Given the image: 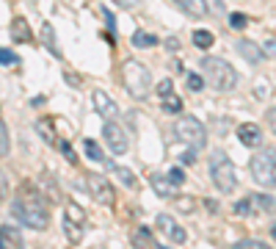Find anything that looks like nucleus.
<instances>
[{"label":"nucleus","mask_w":276,"mask_h":249,"mask_svg":"<svg viewBox=\"0 0 276 249\" xmlns=\"http://www.w3.org/2000/svg\"><path fill=\"white\" fill-rule=\"evenodd\" d=\"M11 213H14V219H19L25 227H31V230H44V227L50 224V211H47L44 199L39 197L33 183H25L19 188L14 205H11Z\"/></svg>","instance_id":"1"},{"label":"nucleus","mask_w":276,"mask_h":249,"mask_svg":"<svg viewBox=\"0 0 276 249\" xmlns=\"http://www.w3.org/2000/svg\"><path fill=\"white\" fill-rule=\"evenodd\" d=\"M202 72H205V80L215 92H232L238 86V72L224 58H215V56L202 58Z\"/></svg>","instance_id":"2"},{"label":"nucleus","mask_w":276,"mask_h":249,"mask_svg":"<svg viewBox=\"0 0 276 249\" xmlns=\"http://www.w3.org/2000/svg\"><path fill=\"white\" fill-rule=\"evenodd\" d=\"M122 80H124V89L133 94L136 100H146L149 97V89H152V75L141 61H124L122 66Z\"/></svg>","instance_id":"3"},{"label":"nucleus","mask_w":276,"mask_h":249,"mask_svg":"<svg viewBox=\"0 0 276 249\" xmlns=\"http://www.w3.org/2000/svg\"><path fill=\"white\" fill-rule=\"evenodd\" d=\"M248 169H252V177L257 180V186L273 188L276 186V150L273 147L257 150L254 158L248 161Z\"/></svg>","instance_id":"4"},{"label":"nucleus","mask_w":276,"mask_h":249,"mask_svg":"<svg viewBox=\"0 0 276 249\" xmlns=\"http://www.w3.org/2000/svg\"><path fill=\"white\" fill-rule=\"evenodd\" d=\"M210 180L213 186L218 188L221 194H232L235 186H238V177H235V166L227 152H213L210 155Z\"/></svg>","instance_id":"5"},{"label":"nucleus","mask_w":276,"mask_h":249,"mask_svg":"<svg viewBox=\"0 0 276 249\" xmlns=\"http://www.w3.org/2000/svg\"><path fill=\"white\" fill-rule=\"evenodd\" d=\"M174 136H177L188 150L202 152L207 147V127L193 117H180L177 125H174Z\"/></svg>","instance_id":"6"},{"label":"nucleus","mask_w":276,"mask_h":249,"mask_svg":"<svg viewBox=\"0 0 276 249\" xmlns=\"http://www.w3.org/2000/svg\"><path fill=\"white\" fill-rule=\"evenodd\" d=\"M80 186H83L86 191H89V194H91L94 199H97L99 205H113V199H116V194H113L111 180L103 177V174H94V172H89L83 180H80Z\"/></svg>","instance_id":"7"},{"label":"nucleus","mask_w":276,"mask_h":249,"mask_svg":"<svg viewBox=\"0 0 276 249\" xmlns=\"http://www.w3.org/2000/svg\"><path fill=\"white\" fill-rule=\"evenodd\" d=\"M103 136H105L108 150H111L113 155H124V152L130 150V144H127V133L113 122V119H108V122L103 125Z\"/></svg>","instance_id":"8"},{"label":"nucleus","mask_w":276,"mask_h":249,"mask_svg":"<svg viewBox=\"0 0 276 249\" xmlns=\"http://www.w3.org/2000/svg\"><path fill=\"white\" fill-rule=\"evenodd\" d=\"M155 227H158L160 233L166 235V238L169 241H177V244H185V230L183 227L177 224V221H174L169 213H160L158 219H155Z\"/></svg>","instance_id":"9"},{"label":"nucleus","mask_w":276,"mask_h":249,"mask_svg":"<svg viewBox=\"0 0 276 249\" xmlns=\"http://www.w3.org/2000/svg\"><path fill=\"white\" fill-rule=\"evenodd\" d=\"M91 103H94V111H97L103 119H116V117H119V105L113 103V100L108 97L103 89L91 92Z\"/></svg>","instance_id":"10"},{"label":"nucleus","mask_w":276,"mask_h":249,"mask_svg":"<svg viewBox=\"0 0 276 249\" xmlns=\"http://www.w3.org/2000/svg\"><path fill=\"white\" fill-rule=\"evenodd\" d=\"M238 139H240V144H243V147H257L262 141V130L257 125H252V122H243L238 127Z\"/></svg>","instance_id":"11"},{"label":"nucleus","mask_w":276,"mask_h":249,"mask_svg":"<svg viewBox=\"0 0 276 249\" xmlns=\"http://www.w3.org/2000/svg\"><path fill=\"white\" fill-rule=\"evenodd\" d=\"M0 249H25L22 233L14 227H0Z\"/></svg>","instance_id":"12"},{"label":"nucleus","mask_w":276,"mask_h":249,"mask_svg":"<svg viewBox=\"0 0 276 249\" xmlns=\"http://www.w3.org/2000/svg\"><path fill=\"white\" fill-rule=\"evenodd\" d=\"M238 50H240V56H243L248 64H260L262 58H265L262 47H257L254 42H248V39H240V42H238Z\"/></svg>","instance_id":"13"},{"label":"nucleus","mask_w":276,"mask_h":249,"mask_svg":"<svg viewBox=\"0 0 276 249\" xmlns=\"http://www.w3.org/2000/svg\"><path fill=\"white\" fill-rule=\"evenodd\" d=\"M11 39L14 42H33V33H31V28H28V22H25L22 17H17L14 22H11Z\"/></svg>","instance_id":"14"},{"label":"nucleus","mask_w":276,"mask_h":249,"mask_svg":"<svg viewBox=\"0 0 276 249\" xmlns=\"http://www.w3.org/2000/svg\"><path fill=\"white\" fill-rule=\"evenodd\" d=\"M174 3L191 17H205L207 14V0H174Z\"/></svg>","instance_id":"15"},{"label":"nucleus","mask_w":276,"mask_h":249,"mask_svg":"<svg viewBox=\"0 0 276 249\" xmlns=\"http://www.w3.org/2000/svg\"><path fill=\"white\" fill-rule=\"evenodd\" d=\"M64 219L72 221V224L86 227V211H83V208H80L78 202H66V208H64Z\"/></svg>","instance_id":"16"},{"label":"nucleus","mask_w":276,"mask_h":249,"mask_svg":"<svg viewBox=\"0 0 276 249\" xmlns=\"http://www.w3.org/2000/svg\"><path fill=\"white\" fill-rule=\"evenodd\" d=\"M133 246L136 249H152L155 246V238H152L149 227H138V230L133 233Z\"/></svg>","instance_id":"17"},{"label":"nucleus","mask_w":276,"mask_h":249,"mask_svg":"<svg viewBox=\"0 0 276 249\" xmlns=\"http://www.w3.org/2000/svg\"><path fill=\"white\" fill-rule=\"evenodd\" d=\"M152 188L160 197H174V183L169 177H163V174H152Z\"/></svg>","instance_id":"18"},{"label":"nucleus","mask_w":276,"mask_h":249,"mask_svg":"<svg viewBox=\"0 0 276 249\" xmlns=\"http://www.w3.org/2000/svg\"><path fill=\"white\" fill-rule=\"evenodd\" d=\"M108 166H111L113 174H116V177L122 180L127 188H138V177H136V174H133L130 169H127V166H119V164H108Z\"/></svg>","instance_id":"19"},{"label":"nucleus","mask_w":276,"mask_h":249,"mask_svg":"<svg viewBox=\"0 0 276 249\" xmlns=\"http://www.w3.org/2000/svg\"><path fill=\"white\" fill-rule=\"evenodd\" d=\"M42 39H44V44H47V50L53 53V56H61V50H58V42H56V31H53V25L50 22H44V28H42Z\"/></svg>","instance_id":"20"},{"label":"nucleus","mask_w":276,"mask_h":249,"mask_svg":"<svg viewBox=\"0 0 276 249\" xmlns=\"http://www.w3.org/2000/svg\"><path fill=\"white\" fill-rule=\"evenodd\" d=\"M155 44H158V36H155V33H149V31L133 33V47H141V50H144V47H155Z\"/></svg>","instance_id":"21"},{"label":"nucleus","mask_w":276,"mask_h":249,"mask_svg":"<svg viewBox=\"0 0 276 249\" xmlns=\"http://www.w3.org/2000/svg\"><path fill=\"white\" fill-rule=\"evenodd\" d=\"M213 42H215V39H213L210 31H193V44L202 47V50H210Z\"/></svg>","instance_id":"22"},{"label":"nucleus","mask_w":276,"mask_h":249,"mask_svg":"<svg viewBox=\"0 0 276 249\" xmlns=\"http://www.w3.org/2000/svg\"><path fill=\"white\" fill-rule=\"evenodd\" d=\"M252 199L260 205L262 213H276V199L273 197H268V194H257V197H252Z\"/></svg>","instance_id":"23"},{"label":"nucleus","mask_w":276,"mask_h":249,"mask_svg":"<svg viewBox=\"0 0 276 249\" xmlns=\"http://www.w3.org/2000/svg\"><path fill=\"white\" fill-rule=\"evenodd\" d=\"M174 205H177V211H180V213H193V208H196V199L177 194V197H174Z\"/></svg>","instance_id":"24"},{"label":"nucleus","mask_w":276,"mask_h":249,"mask_svg":"<svg viewBox=\"0 0 276 249\" xmlns=\"http://www.w3.org/2000/svg\"><path fill=\"white\" fill-rule=\"evenodd\" d=\"M83 147H86V155H89L91 161H105V152L99 150V144H97L94 139H86Z\"/></svg>","instance_id":"25"},{"label":"nucleus","mask_w":276,"mask_h":249,"mask_svg":"<svg viewBox=\"0 0 276 249\" xmlns=\"http://www.w3.org/2000/svg\"><path fill=\"white\" fill-rule=\"evenodd\" d=\"M36 133L47 139V144H58V139H56V133H53V125L50 122H42V119H39V122H36Z\"/></svg>","instance_id":"26"},{"label":"nucleus","mask_w":276,"mask_h":249,"mask_svg":"<svg viewBox=\"0 0 276 249\" xmlns=\"http://www.w3.org/2000/svg\"><path fill=\"white\" fill-rule=\"evenodd\" d=\"M155 92H158V97L160 100H166V97H171L174 94V80L171 78H166V80H160L158 86H155Z\"/></svg>","instance_id":"27"},{"label":"nucleus","mask_w":276,"mask_h":249,"mask_svg":"<svg viewBox=\"0 0 276 249\" xmlns=\"http://www.w3.org/2000/svg\"><path fill=\"white\" fill-rule=\"evenodd\" d=\"M163 111H166V114H180V111H183V100H180L177 94L166 97V100H163Z\"/></svg>","instance_id":"28"},{"label":"nucleus","mask_w":276,"mask_h":249,"mask_svg":"<svg viewBox=\"0 0 276 249\" xmlns=\"http://www.w3.org/2000/svg\"><path fill=\"white\" fill-rule=\"evenodd\" d=\"M9 150H11V144H9V127H6L3 119H0V158L9 155Z\"/></svg>","instance_id":"29"},{"label":"nucleus","mask_w":276,"mask_h":249,"mask_svg":"<svg viewBox=\"0 0 276 249\" xmlns=\"http://www.w3.org/2000/svg\"><path fill=\"white\" fill-rule=\"evenodd\" d=\"M185 83H188V89H191V92H202V86H205V78H202L199 72H188Z\"/></svg>","instance_id":"30"},{"label":"nucleus","mask_w":276,"mask_h":249,"mask_svg":"<svg viewBox=\"0 0 276 249\" xmlns=\"http://www.w3.org/2000/svg\"><path fill=\"white\" fill-rule=\"evenodd\" d=\"M17 61H19L17 53H11V50H6V47H0V64H3V66H11V64H17Z\"/></svg>","instance_id":"31"},{"label":"nucleus","mask_w":276,"mask_h":249,"mask_svg":"<svg viewBox=\"0 0 276 249\" xmlns=\"http://www.w3.org/2000/svg\"><path fill=\"white\" fill-rule=\"evenodd\" d=\"M254 94H257V97L260 100H265L268 97V94H271V83H268V80H257V83H254Z\"/></svg>","instance_id":"32"},{"label":"nucleus","mask_w":276,"mask_h":249,"mask_svg":"<svg viewBox=\"0 0 276 249\" xmlns=\"http://www.w3.org/2000/svg\"><path fill=\"white\" fill-rule=\"evenodd\" d=\"M252 202L254 199H238V202H235V213H238V216H248V213H252Z\"/></svg>","instance_id":"33"},{"label":"nucleus","mask_w":276,"mask_h":249,"mask_svg":"<svg viewBox=\"0 0 276 249\" xmlns=\"http://www.w3.org/2000/svg\"><path fill=\"white\" fill-rule=\"evenodd\" d=\"M262 53H265V56H276V36H273V33H268V36H265V42H262Z\"/></svg>","instance_id":"34"},{"label":"nucleus","mask_w":276,"mask_h":249,"mask_svg":"<svg viewBox=\"0 0 276 249\" xmlns=\"http://www.w3.org/2000/svg\"><path fill=\"white\" fill-rule=\"evenodd\" d=\"M235 249H271L268 244H262V241H254V238H246V241H240Z\"/></svg>","instance_id":"35"},{"label":"nucleus","mask_w":276,"mask_h":249,"mask_svg":"<svg viewBox=\"0 0 276 249\" xmlns=\"http://www.w3.org/2000/svg\"><path fill=\"white\" fill-rule=\"evenodd\" d=\"M169 180H171L174 186H183V183H185V174H183V169H177V166H174V169L169 172Z\"/></svg>","instance_id":"36"},{"label":"nucleus","mask_w":276,"mask_h":249,"mask_svg":"<svg viewBox=\"0 0 276 249\" xmlns=\"http://www.w3.org/2000/svg\"><path fill=\"white\" fill-rule=\"evenodd\" d=\"M230 25H232L235 31L246 28V17H243V14H232V17H230Z\"/></svg>","instance_id":"37"},{"label":"nucleus","mask_w":276,"mask_h":249,"mask_svg":"<svg viewBox=\"0 0 276 249\" xmlns=\"http://www.w3.org/2000/svg\"><path fill=\"white\" fill-rule=\"evenodd\" d=\"M97 9H99V14L105 17V22H108V31L113 33V28H116V19H113V17H111V11H108V9H103V6H97Z\"/></svg>","instance_id":"38"},{"label":"nucleus","mask_w":276,"mask_h":249,"mask_svg":"<svg viewBox=\"0 0 276 249\" xmlns=\"http://www.w3.org/2000/svg\"><path fill=\"white\" fill-rule=\"evenodd\" d=\"M61 152L66 155V161H69V164H78V158H75V152H72L69 141H61Z\"/></svg>","instance_id":"39"},{"label":"nucleus","mask_w":276,"mask_h":249,"mask_svg":"<svg viewBox=\"0 0 276 249\" xmlns=\"http://www.w3.org/2000/svg\"><path fill=\"white\" fill-rule=\"evenodd\" d=\"M6 197H9V180H6V174L0 172V202H3Z\"/></svg>","instance_id":"40"},{"label":"nucleus","mask_w":276,"mask_h":249,"mask_svg":"<svg viewBox=\"0 0 276 249\" xmlns=\"http://www.w3.org/2000/svg\"><path fill=\"white\" fill-rule=\"evenodd\" d=\"M265 122H268V127L276 133V108H268V114H265Z\"/></svg>","instance_id":"41"},{"label":"nucleus","mask_w":276,"mask_h":249,"mask_svg":"<svg viewBox=\"0 0 276 249\" xmlns=\"http://www.w3.org/2000/svg\"><path fill=\"white\" fill-rule=\"evenodd\" d=\"M116 6H122V9H136V6L141 3V0H113Z\"/></svg>","instance_id":"42"},{"label":"nucleus","mask_w":276,"mask_h":249,"mask_svg":"<svg viewBox=\"0 0 276 249\" xmlns=\"http://www.w3.org/2000/svg\"><path fill=\"white\" fill-rule=\"evenodd\" d=\"M193 161H196V150H188L185 155H183V164H185V166H191Z\"/></svg>","instance_id":"43"},{"label":"nucleus","mask_w":276,"mask_h":249,"mask_svg":"<svg viewBox=\"0 0 276 249\" xmlns=\"http://www.w3.org/2000/svg\"><path fill=\"white\" fill-rule=\"evenodd\" d=\"M166 47H169L171 53H174V50H180V39H174V36H169V39H166Z\"/></svg>","instance_id":"44"},{"label":"nucleus","mask_w":276,"mask_h":249,"mask_svg":"<svg viewBox=\"0 0 276 249\" xmlns=\"http://www.w3.org/2000/svg\"><path fill=\"white\" fill-rule=\"evenodd\" d=\"M207 211H210V213H218V202H215V199H207Z\"/></svg>","instance_id":"45"},{"label":"nucleus","mask_w":276,"mask_h":249,"mask_svg":"<svg viewBox=\"0 0 276 249\" xmlns=\"http://www.w3.org/2000/svg\"><path fill=\"white\" fill-rule=\"evenodd\" d=\"M64 78H66V80H69V83H72V86H80V80H78L75 75H72V72H66V75H64Z\"/></svg>","instance_id":"46"},{"label":"nucleus","mask_w":276,"mask_h":249,"mask_svg":"<svg viewBox=\"0 0 276 249\" xmlns=\"http://www.w3.org/2000/svg\"><path fill=\"white\" fill-rule=\"evenodd\" d=\"M271 235H273V238H276V224H273V227H271Z\"/></svg>","instance_id":"47"},{"label":"nucleus","mask_w":276,"mask_h":249,"mask_svg":"<svg viewBox=\"0 0 276 249\" xmlns=\"http://www.w3.org/2000/svg\"><path fill=\"white\" fill-rule=\"evenodd\" d=\"M158 249H169V246H160V244H158Z\"/></svg>","instance_id":"48"}]
</instances>
